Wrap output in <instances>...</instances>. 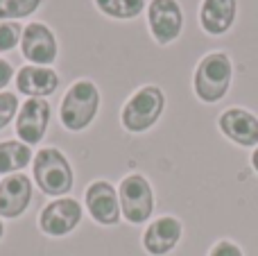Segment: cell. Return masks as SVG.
I'll list each match as a JSON object with an SVG mask.
<instances>
[{"mask_svg": "<svg viewBox=\"0 0 258 256\" xmlns=\"http://www.w3.org/2000/svg\"><path fill=\"white\" fill-rule=\"evenodd\" d=\"M34 184L48 198H66L75 186V172L68 157L59 148H41L32 159Z\"/></svg>", "mask_w": 258, "mask_h": 256, "instance_id": "obj_1", "label": "cell"}, {"mask_svg": "<svg viewBox=\"0 0 258 256\" xmlns=\"http://www.w3.org/2000/svg\"><path fill=\"white\" fill-rule=\"evenodd\" d=\"M233 80V63L227 52H209L200 59L192 75L195 95L206 104H215L229 93Z\"/></svg>", "mask_w": 258, "mask_h": 256, "instance_id": "obj_2", "label": "cell"}, {"mask_svg": "<svg viewBox=\"0 0 258 256\" xmlns=\"http://www.w3.org/2000/svg\"><path fill=\"white\" fill-rule=\"evenodd\" d=\"M100 109V91L91 80H77L63 93L59 104V120L68 132H84L95 120Z\"/></svg>", "mask_w": 258, "mask_h": 256, "instance_id": "obj_3", "label": "cell"}, {"mask_svg": "<svg viewBox=\"0 0 258 256\" xmlns=\"http://www.w3.org/2000/svg\"><path fill=\"white\" fill-rule=\"evenodd\" d=\"M165 109V93L154 84L141 86L132 98L122 104L120 122L129 134H145L159 122Z\"/></svg>", "mask_w": 258, "mask_h": 256, "instance_id": "obj_4", "label": "cell"}, {"mask_svg": "<svg viewBox=\"0 0 258 256\" xmlns=\"http://www.w3.org/2000/svg\"><path fill=\"white\" fill-rule=\"evenodd\" d=\"M122 218L129 225H145L154 213V188L141 172H129L118 184Z\"/></svg>", "mask_w": 258, "mask_h": 256, "instance_id": "obj_5", "label": "cell"}, {"mask_svg": "<svg viewBox=\"0 0 258 256\" xmlns=\"http://www.w3.org/2000/svg\"><path fill=\"white\" fill-rule=\"evenodd\" d=\"M84 207L75 198H54L39 213V229L50 238H66L80 227Z\"/></svg>", "mask_w": 258, "mask_h": 256, "instance_id": "obj_6", "label": "cell"}, {"mask_svg": "<svg viewBox=\"0 0 258 256\" xmlns=\"http://www.w3.org/2000/svg\"><path fill=\"white\" fill-rule=\"evenodd\" d=\"M84 204L91 220L100 227H116L122 220L118 188L107 179H95L93 184L86 186Z\"/></svg>", "mask_w": 258, "mask_h": 256, "instance_id": "obj_7", "label": "cell"}, {"mask_svg": "<svg viewBox=\"0 0 258 256\" xmlns=\"http://www.w3.org/2000/svg\"><path fill=\"white\" fill-rule=\"evenodd\" d=\"M52 107L45 98H27L16 113V136L25 145H39L50 127Z\"/></svg>", "mask_w": 258, "mask_h": 256, "instance_id": "obj_8", "label": "cell"}, {"mask_svg": "<svg viewBox=\"0 0 258 256\" xmlns=\"http://www.w3.org/2000/svg\"><path fill=\"white\" fill-rule=\"evenodd\" d=\"M147 23L156 43L168 45L181 34L183 14L177 0H152L147 5Z\"/></svg>", "mask_w": 258, "mask_h": 256, "instance_id": "obj_9", "label": "cell"}, {"mask_svg": "<svg viewBox=\"0 0 258 256\" xmlns=\"http://www.w3.org/2000/svg\"><path fill=\"white\" fill-rule=\"evenodd\" d=\"M34 184L25 172H14L0 181V218L18 220L30 209Z\"/></svg>", "mask_w": 258, "mask_h": 256, "instance_id": "obj_10", "label": "cell"}, {"mask_svg": "<svg viewBox=\"0 0 258 256\" xmlns=\"http://www.w3.org/2000/svg\"><path fill=\"white\" fill-rule=\"evenodd\" d=\"M183 236V225L174 216H159L143 231V249L150 256H168Z\"/></svg>", "mask_w": 258, "mask_h": 256, "instance_id": "obj_11", "label": "cell"}, {"mask_svg": "<svg viewBox=\"0 0 258 256\" xmlns=\"http://www.w3.org/2000/svg\"><path fill=\"white\" fill-rule=\"evenodd\" d=\"M218 127L231 143L240 148H258V118L247 109H224L218 118Z\"/></svg>", "mask_w": 258, "mask_h": 256, "instance_id": "obj_12", "label": "cell"}, {"mask_svg": "<svg viewBox=\"0 0 258 256\" xmlns=\"http://www.w3.org/2000/svg\"><path fill=\"white\" fill-rule=\"evenodd\" d=\"M21 52L34 66H48L57 59V39L45 23H30L21 36Z\"/></svg>", "mask_w": 258, "mask_h": 256, "instance_id": "obj_13", "label": "cell"}, {"mask_svg": "<svg viewBox=\"0 0 258 256\" xmlns=\"http://www.w3.org/2000/svg\"><path fill=\"white\" fill-rule=\"evenodd\" d=\"M16 89L27 98H48L59 89V75L50 66L27 63L16 73Z\"/></svg>", "mask_w": 258, "mask_h": 256, "instance_id": "obj_14", "label": "cell"}, {"mask_svg": "<svg viewBox=\"0 0 258 256\" xmlns=\"http://www.w3.org/2000/svg\"><path fill=\"white\" fill-rule=\"evenodd\" d=\"M238 14V0H202L200 23L211 36H220L231 30Z\"/></svg>", "mask_w": 258, "mask_h": 256, "instance_id": "obj_15", "label": "cell"}, {"mask_svg": "<svg viewBox=\"0 0 258 256\" xmlns=\"http://www.w3.org/2000/svg\"><path fill=\"white\" fill-rule=\"evenodd\" d=\"M34 159L30 145H25L23 141L9 139V141H0V175H14V172L25 170Z\"/></svg>", "mask_w": 258, "mask_h": 256, "instance_id": "obj_16", "label": "cell"}, {"mask_svg": "<svg viewBox=\"0 0 258 256\" xmlns=\"http://www.w3.org/2000/svg\"><path fill=\"white\" fill-rule=\"evenodd\" d=\"M95 7L111 18L129 21L145 9V0H95Z\"/></svg>", "mask_w": 258, "mask_h": 256, "instance_id": "obj_17", "label": "cell"}, {"mask_svg": "<svg viewBox=\"0 0 258 256\" xmlns=\"http://www.w3.org/2000/svg\"><path fill=\"white\" fill-rule=\"evenodd\" d=\"M41 7V0H0V21L25 18Z\"/></svg>", "mask_w": 258, "mask_h": 256, "instance_id": "obj_18", "label": "cell"}, {"mask_svg": "<svg viewBox=\"0 0 258 256\" xmlns=\"http://www.w3.org/2000/svg\"><path fill=\"white\" fill-rule=\"evenodd\" d=\"M21 36H23V27L18 23L3 21L0 23V52L16 48V43H21Z\"/></svg>", "mask_w": 258, "mask_h": 256, "instance_id": "obj_19", "label": "cell"}, {"mask_svg": "<svg viewBox=\"0 0 258 256\" xmlns=\"http://www.w3.org/2000/svg\"><path fill=\"white\" fill-rule=\"evenodd\" d=\"M18 109H21V104H18L16 93L3 91V93H0V132H3L5 127L14 120V118H16Z\"/></svg>", "mask_w": 258, "mask_h": 256, "instance_id": "obj_20", "label": "cell"}, {"mask_svg": "<svg viewBox=\"0 0 258 256\" xmlns=\"http://www.w3.org/2000/svg\"><path fill=\"white\" fill-rule=\"evenodd\" d=\"M209 256H245V254H242V247L238 243L222 238L209 249Z\"/></svg>", "mask_w": 258, "mask_h": 256, "instance_id": "obj_21", "label": "cell"}, {"mask_svg": "<svg viewBox=\"0 0 258 256\" xmlns=\"http://www.w3.org/2000/svg\"><path fill=\"white\" fill-rule=\"evenodd\" d=\"M14 80V66L7 59H0V93L7 89V84Z\"/></svg>", "mask_w": 258, "mask_h": 256, "instance_id": "obj_22", "label": "cell"}, {"mask_svg": "<svg viewBox=\"0 0 258 256\" xmlns=\"http://www.w3.org/2000/svg\"><path fill=\"white\" fill-rule=\"evenodd\" d=\"M251 168L258 172V148H254V152H251Z\"/></svg>", "mask_w": 258, "mask_h": 256, "instance_id": "obj_23", "label": "cell"}, {"mask_svg": "<svg viewBox=\"0 0 258 256\" xmlns=\"http://www.w3.org/2000/svg\"><path fill=\"white\" fill-rule=\"evenodd\" d=\"M3 238H5V220L0 218V243H3Z\"/></svg>", "mask_w": 258, "mask_h": 256, "instance_id": "obj_24", "label": "cell"}]
</instances>
